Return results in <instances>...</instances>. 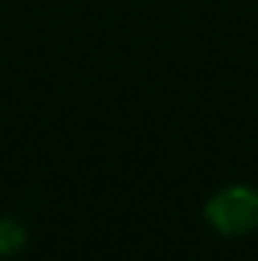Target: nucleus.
Here are the masks:
<instances>
[{
	"instance_id": "2",
	"label": "nucleus",
	"mask_w": 258,
	"mask_h": 261,
	"mask_svg": "<svg viewBox=\"0 0 258 261\" xmlns=\"http://www.w3.org/2000/svg\"><path fill=\"white\" fill-rule=\"evenodd\" d=\"M28 246V228L21 219L15 216H3L0 219V258H9L15 252H21Z\"/></svg>"
},
{
	"instance_id": "1",
	"label": "nucleus",
	"mask_w": 258,
	"mask_h": 261,
	"mask_svg": "<svg viewBox=\"0 0 258 261\" xmlns=\"http://www.w3.org/2000/svg\"><path fill=\"white\" fill-rule=\"evenodd\" d=\"M207 222L225 234L240 237L258 228V192L249 186H228L207 200Z\"/></svg>"
}]
</instances>
